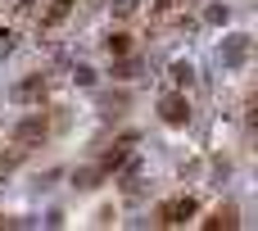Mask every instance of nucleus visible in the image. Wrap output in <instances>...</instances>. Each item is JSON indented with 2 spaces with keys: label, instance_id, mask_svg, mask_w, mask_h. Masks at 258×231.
<instances>
[{
  "label": "nucleus",
  "instance_id": "nucleus-1",
  "mask_svg": "<svg viewBox=\"0 0 258 231\" xmlns=\"http://www.w3.org/2000/svg\"><path fill=\"white\" fill-rule=\"evenodd\" d=\"M195 213V204L190 200H177V204H163V222H186Z\"/></svg>",
  "mask_w": 258,
  "mask_h": 231
},
{
  "label": "nucleus",
  "instance_id": "nucleus-2",
  "mask_svg": "<svg viewBox=\"0 0 258 231\" xmlns=\"http://www.w3.org/2000/svg\"><path fill=\"white\" fill-rule=\"evenodd\" d=\"M186 113H190L186 100H168V104H163V118H168V123H186Z\"/></svg>",
  "mask_w": 258,
  "mask_h": 231
},
{
  "label": "nucleus",
  "instance_id": "nucleus-3",
  "mask_svg": "<svg viewBox=\"0 0 258 231\" xmlns=\"http://www.w3.org/2000/svg\"><path fill=\"white\" fill-rule=\"evenodd\" d=\"M5 168H9V163H5V159H0V177H5Z\"/></svg>",
  "mask_w": 258,
  "mask_h": 231
}]
</instances>
